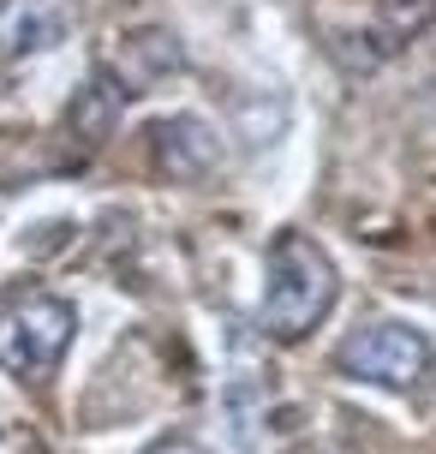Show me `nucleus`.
Returning a JSON list of instances; mask_svg holds the SVG:
<instances>
[{
	"mask_svg": "<svg viewBox=\"0 0 436 454\" xmlns=\"http://www.w3.org/2000/svg\"><path fill=\"white\" fill-rule=\"evenodd\" d=\"M329 305H335V263L323 257L311 239H276L269 251V281H263V329L276 340H305L329 317Z\"/></svg>",
	"mask_w": 436,
	"mask_h": 454,
	"instance_id": "f257e3e1",
	"label": "nucleus"
},
{
	"mask_svg": "<svg viewBox=\"0 0 436 454\" xmlns=\"http://www.w3.org/2000/svg\"><path fill=\"white\" fill-rule=\"evenodd\" d=\"M78 311L60 294H12L0 305V364L19 383H48L54 364L66 359Z\"/></svg>",
	"mask_w": 436,
	"mask_h": 454,
	"instance_id": "f03ea898",
	"label": "nucleus"
},
{
	"mask_svg": "<svg viewBox=\"0 0 436 454\" xmlns=\"http://www.w3.org/2000/svg\"><path fill=\"white\" fill-rule=\"evenodd\" d=\"M346 377H365V383H383V388H413L431 377V340L407 329V323H359L353 335L341 340L335 353Z\"/></svg>",
	"mask_w": 436,
	"mask_h": 454,
	"instance_id": "7ed1b4c3",
	"label": "nucleus"
},
{
	"mask_svg": "<svg viewBox=\"0 0 436 454\" xmlns=\"http://www.w3.org/2000/svg\"><path fill=\"white\" fill-rule=\"evenodd\" d=\"M144 144H150V156H156V174H167V180H204L209 168H215V132L209 126H198V120H156L150 132H144Z\"/></svg>",
	"mask_w": 436,
	"mask_h": 454,
	"instance_id": "20e7f679",
	"label": "nucleus"
},
{
	"mask_svg": "<svg viewBox=\"0 0 436 454\" xmlns=\"http://www.w3.org/2000/svg\"><path fill=\"white\" fill-rule=\"evenodd\" d=\"M180 67L185 60H180L174 30L144 24V30H126V36H120V78H126V90H150L161 78H174Z\"/></svg>",
	"mask_w": 436,
	"mask_h": 454,
	"instance_id": "39448f33",
	"label": "nucleus"
},
{
	"mask_svg": "<svg viewBox=\"0 0 436 454\" xmlns=\"http://www.w3.org/2000/svg\"><path fill=\"white\" fill-rule=\"evenodd\" d=\"M120 108H126V84H120L114 72L84 78V84H78V96H72V114H66L72 137H78V144H102V137L114 132Z\"/></svg>",
	"mask_w": 436,
	"mask_h": 454,
	"instance_id": "423d86ee",
	"label": "nucleus"
},
{
	"mask_svg": "<svg viewBox=\"0 0 436 454\" xmlns=\"http://www.w3.org/2000/svg\"><path fill=\"white\" fill-rule=\"evenodd\" d=\"M60 43V19L36 6V0H12L6 12H0V48L19 60V54H36V48Z\"/></svg>",
	"mask_w": 436,
	"mask_h": 454,
	"instance_id": "0eeeda50",
	"label": "nucleus"
},
{
	"mask_svg": "<svg viewBox=\"0 0 436 454\" xmlns=\"http://www.w3.org/2000/svg\"><path fill=\"white\" fill-rule=\"evenodd\" d=\"M329 48L341 54L346 72H377V67H383V43H377V36H365V30H335V36H329Z\"/></svg>",
	"mask_w": 436,
	"mask_h": 454,
	"instance_id": "6e6552de",
	"label": "nucleus"
},
{
	"mask_svg": "<svg viewBox=\"0 0 436 454\" xmlns=\"http://www.w3.org/2000/svg\"><path fill=\"white\" fill-rule=\"evenodd\" d=\"M377 12H383V24H389L394 36H413V30L431 24L436 0H377Z\"/></svg>",
	"mask_w": 436,
	"mask_h": 454,
	"instance_id": "1a4fd4ad",
	"label": "nucleus"
},
{
	"mask_svg": "<svg viewBox=\"0 0 436 454\" xmlns=\"http://www.w3.org/2000/svg\"><path fill=\"white\" fill-rule=\"evenodd\" d=\"M150 454H198V449H191V442H156Z\"/></svg>",
	"mask_w": 436,
	"mask_h": 454,
	"instance_id": "9d476101",
	"label": "nucleus"
}]
</instances>
